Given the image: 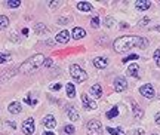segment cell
<instances>
[{
  "mask_svg": "<svg viewBox=\"0 0 160 135\" xmlns=\"http://www.w3.org/2000/svg\"><path fill=\"white\" fill-rule=\"evenodd\" d=\"M114 51L119 52V54H123V52L131 51L132 48H147L148 46V40L144 39V37H139V36H123V37H119L116 39L114 42Z\"/></svg>",
  "mask_w": 160,
  "mask_h": 135,
  "instance_id": "6da1fadb",
  "label": "cell"
},
{
  "mask_svg": "<svg viewBox=\"0 0 160 135\" xmlns=\"http://www.w3.org/2000/svg\"><path fill=\"white\" fill-rule=\"evenodd\" d=\"M43 64H45V56L42 55V54H37V55L28 58L27 61H24L22 64H21V67H19V71H21V73H25V74L33 73L36 70H39Z\"/></svg>",
  "mask_w": 160,
  "mask_h": 135,
  "instance_id": "7a4b0ae2",
  "label": "cell"
},
{
  "mask_svg": "<svg viewBox=\"0 0 160 135\" xmlns=\"http://www.w3.org/2000/svg\"><path fill=\"white\" fill-rule=\"evenodd\" d=\"M70 74H71V77H73L74 80H77L79 83L80 82H85V80L88 79L86 71L80 67V65H77V64H73V65L70 67Z\"/></svg>",
  "mask_w": 160,
  "mask_h": 135,
  "instance_id": "3957f363",
  "label": "cell"
},
{
  "mask_svg": "<svg viewBox=\"0 0 160 135\" xmlns=\"http://www.w3.org/2000/svg\"><path fill=\"white\" fill-rule=\"evenodd\" d=\"M86 129H88V135H102V125L99 120H91Z\"/></svg>",
  "mask_w": 160,
  "mask_h": 135,
  "instance_id": "277c9868",
  "label": "cell"
},
{
  "mask_svg": "<svg viewBox=\"0 0 160 135\" xmlns=\"http://www.w3.org/2000/svg\"><path fill=\"white\" fill-rule=\"evenodd\" d=\"M36 131V126H34V120L31 117H28L27 120H24L22 123V132L25 135H31L33 132Z\"/></svg>",
  "mask_w": 160,
  "mask_h": 135,
  "instance_id": "5b68a950",
  "label": "cell"
},
{
  "mask_svg": "<svg viewBox=\"0 0 160 135\" xmlns=\"http://www.w3.org/2000/svg\"><path fill=\"white\" fill-rule=\"evenodd\" d=\"M139 92H141V95L145 96V98H154V95H156V94H154V88H153L150 83L141 86V88H139Z\"/></svg>",
  "mask_w": 160,
  "mask_h": 135,
  "instance_id": "8992f818",
  "label": "cell"
},
{
  "mask_svg": "<svg viewBox=\"0 0 160 135\" xmlns=\"http://www.w3.org/2000/svg\"><path fill=\"white\" fill-rule=\"evenodd\" d=\"M82 102H83V107H85L86 110H95V108L98 107L97 102L92 101V100L86 95V94H83V95H82Z\"/></svg>",
  "mask_w": 160,
  "mask_h": 135,
  "instance_id": "52a82bcc",
  "label": "cell"
},
{
  "mask_svg": "<svg viewBox=\"0 0 160 135\" xmlns=\"http://www.w3.org/2000/svg\"><path fill=\"white\" fill-rule=\"evenodd\" d=\"M126 88H128V82H126L123 77H117V79L114 80V89L117 91V92H123Z\"/></svg>",
  "mask_w": 160,
  "mask_h": 135,
  "instance_id": "ba28073f",
  "label": "cell"
},
{
  "mask_svg": "<svg viewBox=\"0 0 160 135\" xmlns=\"http://www.w3.org/2000/svg\"><path fill=\"white\" fill-rule=\"evenodd\" d=\"M70 33L67 31V30H64V31H61V33H58L57 34V37H55V40H57L58 43H68V40H70Z\"/></svg>",
  "mask_w": 160,
  "mask_h": 135,
  "instance_id": "9c48e42d",
  "label": "cell"
},
{
  "mask_svg": "<svg viewBox=\"0 0 160 135\" xmlns=\"http://www.w3.org/2000/svg\"><path fill=\"white\" fill-rule=\"evenodd\" d=\"M107 64H108V60L104 58V56H97V58L93 60V65L97 68H105Z\"/></svg>",
  "mask_w": 160,
  "mask_h": 135,
  "instance_id": "30bf717a",
  "label": "cell"
},
{
  "mask_svg": "<svg viewBox=\"0 0 160 135\" xmlns=\"http://www.w3.org/2000/svg\"><path fill=\"white\" fill-rule=\"evenodd\" d=\"M42 123L45 125V128H55L57 126V119L53 117V116H46L43 120H42Z\"/></svg>",
  "mask_w": 160,
  "mask_h": 135,
  "instance_id": "8fae6325",
  "label": "cell"
},
{
  "mask_svg": "<svg viewBox=\"0 0 160 135\" xmlns=\"http://www.w3.org/2000/svg\"><path fill=\"white\" fill-rule=\"evenodd\" d=\"M138 11H147L150 9V6H151V2L150 0H138L137 3H135Z\"/></svg>",
  "mask_w": 160,
  "mask_h": 135,
  "instance_id": "7c38bea8",
  "label": "cell"
},
{
  "mask_svg": "<svg viewBox=\"0 0 160 135\" xmlns=\"http://www.w3.org/2000/svg\"><path fill=\"white\" fill-rule=\"evenodd\" d=\"M71 36H73V39H76V40H80V39H83L86 36V31L83 30V28H80V27H76L73 31H71Z\"/></svg>",
  "mask_w": 160,
  "mask_h": 135,
  "instance_id": "4fadbf2b",
  "label": "cell"
},
{
  "mask_svg": "<svg viewBox=\"0 0 160 135\" xmlns=\"http://www.w3.org/2000/svg\"><path fill=\"white\" fill-rule=\"evenodd\" d=\"M8 110H9V113H12V114H18V113H21L22 107H21L19 102H11L9 107H8Z\"/></svg>",
  "mask_w": 160,
  "mask_h": 135,
  "instance_id": "5bb4252c",
  "label": "cell"
},
{
  "mask_svg": "<svg viewBox=\"0 0 160 135\" xmlns=\"http://www.w3.org/2000/svg\"><path fill=\"white\" fill-rule=\"evenodd\" d=\"M91 95L95 96V98H101V95H102V88H101V85H93V86H92Z\"/></svg>",
  "mask_w": 160,
  "mask_h": 135,
  "instance_id": "9a60e30c",
  "label": "cell"
},
{
  "mask_svg": "<svg viewBox=\"0 0 160 135\" xmlns=\"http://www.w3.org/2000/svg\"><path fill=\"white\" fill-rule=\"evenodd\" d=\"M138 70H139V67H138L137 64H132V65L128 67V74H129V76H133V77H137V79H139V73H138Z\"/></svg>",
  "mask_w": 160,
  "mask_h": 135,
  "instance_id": "2e32d148",
  "label": "cell"
},
{
  "mask_svg": "<svg viewBox=\"0 0 160 135\" xmlns=\"http://www.w3.org/2000/svg\"><path fill=\"white\" fill-rule=\"evenodd\" d=\"M77 9H79V11H83V12H89V11H92V6H91V3H88V2H79V3H77Z\"/></svg>",
  "mask_w": 160,
  "mask_h": 135,
  "instance_id": "e0dca14e",
  "label": "cell"
},
{
  "mask_svg": "<svg viewBox=\"0 0 160 135\" xmlns=\"http://www.w3.org/2000/svg\"><path fill=\"white\" fill-rule=\"evenodd\" d=\"M132 110H133V114H135V117L141 119V117L144 116V112H142V110H141L139 107H138L137 102H132Z\"/></svg>",
  "mask_w": 160,
  "mask_h": 135,
  "instance_id": "ac0fdd59",
  "label": "cell"
},
{
  "mask_svg": "<svg viewBox=\"0 0 160 135\" xmlns=\"http://www.w3.org/2000/svg\"><path fill=\"white\" fill-rule=\"evenodd\" d=\"M65 91H67V95H68V98H74V96H76V89H74V85H73V83H67Z\"/></svg>",
  "mask_w": 160,
  "mask_h": 135,
  "instance_id": "d6986e66",
  "label": "cell"
},
{
  "mask_svg": "<svg viewBox=\"0 0 160 135\" xmlns=\"http://www.w3.org/2000/svg\"><path fill=\"white\" fill-rule=\"evenodd\" d=\"M34 31H36V34H46L48 33V28L45 27V24H36L34 25Z\"/></svg>",
  "mask_w": 160,
  "mask_h": 135,
  "instance_id": "ffe728a7",
  "label": "cell"
},
{
  "mask_svg": "<svg viewBox=\"0 0 160 135\" xmlns=\"http://www.w3.org/2000/svg\"><path fill=\"white\" fill-rule=\"evenodd\" d=\"M68 117L73 120V122H76V120H79V113H77V110L73 107L68 108Z\"/></svg>",
  "mask_w": 160,
  "mask_h": 135,
  "instance_id": "44dd1931",
  "label": "cell"
},
{
  "mask_svg": "<svg viewBox=\"0 0 160 135\" xmlns=\"http://www.w3.org/2000/svg\"><path fill=\"white\" fill-rule=\"evenodd\" d=\"M9 25V18L5 15H0V30H5Z\"/></svg>",
  "mask_w": 160,
  "mask_h": 135,
  "instance_id": "7402d4cb",
  "label": "cell"
},
{
  "mask_svg": "<svg viewBox=\"0 0 160 135\" xmlns=\"http://www.w3.org/2000/svg\"><path fill=\"white\" fill-rule=\"evenodd\" d=\"M107 131H108V134H111V135H126L120 128H111V126H108Z\"/></svg>",
  "mask_w": 160,
  "mask_h": 135,
  "instance_id": "603a6c76",
  "label": "cell"
},
{
  "mask_svg": "<svg viewBox=\"0 0 160 135\" xmlns=\"http://www.w3.org/2000/svg\"><path fill=\"white\" fill-rule=\"evenodd\" d=\"M117 114H119V108H117V107L114 106V107L111 108L110 112H107V117H108V119H114L116 116H117Z\"/></svg>",
  "mask_w": 160,
  "mask_h": 135,
  "instance_id": "cb8c5ba5",
  "label": "cell"
},
{
  "mask_svg": "<svg viewBox=\"0 0 160 135\" xmlns=\"http://www.w3.org/2000/svg\"><path fill=\"white\" fill-rule=\"evenodd\" d=\"M8 6L12 8V9H15V8H19V6H21V2H19V0H8Z\"/></svg>",
  "mask_w": 160,
  "mask_h": 135,
  "instance_id": "d4e9b609",
  "label": "cell"
},
{
  "mask_svg": "<svg viewBox=\"0 0 160 135\" xmlns=\"http://www.w3.org/2000/svg\"><path fill=\"white\" fill-rule=\"evenodd\" d=\"M64 134L73 135L74 134V126H73V125H67V126H64Z\"/></svg>",
  "mask_w": 160,
  "mask_h": 135,
  "instance_id": "484cf974",
  "label": "cell"
},
{
  "mask_svg": "<svg viewBox=\"0 0 160 135\" xmlns=\"http://www.w3.org/2000/svg\"><path fill=\"white\" fill-rule=\"evenodd\" d=\"M9 60H11V55H9V54H0V64L8 62Z\"/></svg>",
  "mask_w": 160,
  "mask_h": 135,
  "instance_id": "4316f807",
  "label": "cell"
},
{
  "mask_svg": "<svg viewBox=\"0 0 160 135\" xmlns=\"http://www.w3.org/2000/svg\"><path fill=\"white\" fill-rule=\"evenodd\" d=\"M99 24H101V23H99V18H98V17H93L91 19V25L93 28H98V27H99Z\"/></svg>",
  "mask_w": 160,
  "mask_h": 135,
  "instance_id": "83f0119b",
  "label": "cell"
},
{
  "mask_svg": "<svg viewBox=\"0 0 160 135\" xmlns=\"http://www.w3.org/2000/svg\"><path fill=\"white\" fill-rule=\"evenodd\" d=\"M154 60H156L157 67H160V49H156V52H154Z\"/></svg>",
  "mask_w": 160,
  "mask_h": 135,
  "instance_id": "f1b7e54d",
  "label": "cell"
},
{
  "mask_svg": "<svg viewBox=\"0 0 160 135\" xmlns=\"http://www.w3.org/2000/svg\"><path fill=\"white\" fill-rule=\"evenodd\" d=\"M138 58H139L138 55H135V54H132V55H129V56H125V58H123V62L132 61V60H138Z\"/></svg>",
  "mask_w": 160,
  "mask_h": 135,
  "instance_id": "f546056e",
  "label": "cell"
},
{
  "mask_svg": "<svg viewBox=\"0 0 160 135\" xmlns=\"http://www.w3.org/2000/svg\"><path fill=\"white\" fill-rule=\"evenodd\" d=\"M104 25H105V27H111V25H113V18H111V17H107V18H105Z\"/></svg>",
  "mask_w": 160,
  "mask_h": 135,
  "instance_id": "4dcf8cb0",
  "label": "cell"
},
{
  "mask_svg": "<svg viewBox=\"0 0 160 135\" xmlns=\"http://www.w3.org/2000/svg\"><path fill=\"white\" fill-rule=\"evenodd\" d=\"M51 89H52V91H59V89H61V85H59V83L51 85Z\"/></svg>",
  "mask_w": 160,
  "mask_h": 135,
  "instance_id": "1f68e13d",
  "label": "cell"
},
{
  "mask_svg": "<svg viewBox=\"0 0 160 135\" xmlns=\"http://www.w3.org/2000/svg\"><path fill=\"white\" fill-rule=\"evenodd\" d=\"M148 21H150V18H142V19H141V23H139V25H141V27H142V25H147Z\"/></svg>",
  "mask_w": 160,
  "mask_h": 135,
  "instance_id": "d6a6232c",
  "label": "cell"
},
{
  "mask_svg": "<svg viewBox=\"0 0 160 135\" xmlns=\"http://www.w3.org/2000/svg\"><path fill=\"white\" fill-rule=\"evenodd\" d=\"M43 65H45V67H51V65H52V61L49 60V58H46V60H45V64H43Z\"/></svg>",
  "mask_w": 160,
  "mask_h": 135,
  "instance_id": "836d02e7",
  "label": "cell"
},
{
  "mask_svg": "<svg viewBox=\"0 0 160 135\" xmlns=\"http://www.w3.org/2000/svg\"><path fill=\"white\" fill-rule=\"evenodd\" d=\"M67 23H70L67 18H59V21H58V24H67Z\"/></svg>",
  "mask_w": 160,
  "mask_h": 135,
  "instance_id": "e575fe53",
  "label": "cell"
},
{
  "mask_svg": "<svg viewBox=\"0 0 160 135\" xmlns=\"http://www.w3.org/2000/svg\"><path fill=\"white\" fill-rule=\"evenodd\" d=\"M133 134H135V135H144V131L142 129H137Z\"/></svg>",
  "mask_w": 160,
  "mask_h": 135,
  "instance_id": "d590c367",
  "label": "cell"
},
{
  "mask_svg": "<svg viewBox=\"0 0 160 135\" xmlns=\"http://www.w3.org/2000/svg\"><path fill=\"white\" fill-rule=\"evenodd\" d=\"M156 123L160 125V113H157V114H156Z\"/></svg>",
  "mask_w": 160,
  "mask_h": 135,
  "instance_id": "8d00e7d4",
  "label": "cell"
},
{
  "mask_svg": "<svg viewBox=\"0 0 160 135\" xmlns=\"http://www.w3.org/2000/svg\"><path fill=\"white\" fill-rule=\"evenodd\" d=\"M59 5V2H51V6L52 8H55V6H58Z\"/></svg>",
  "mask_w": 160,
  "mask_h": 135,
  "instance_id": "74e56055",
  "label": "cell"
},
{
  "mask_svg": "<svg viewBox=\"0 0 160 135\" xmlns=\"http://www.w3.org/2000/svg\"><path fill=\"white\" fill-rule=\"evenodd\" d=\"M22 34H24V36H28V28H24V30H22Z\"/></svg>",
  "mask_w": 160,
  "mask_h": 135,
  "instance_id": "f35d334b",
  "label": "cell"
},
{
  "mask_svg": "<svg viewBox=\"0 0 160 135\" xmlns=\"http://www.w3.org/2000/svg\"><path fill=\"white\" fill-rule=\"evenodd\" d=\"M43 135H55L53 132H49V131H46V132H43Z\"/></svg>",
  "mask_w": 160,
  "mask_h": 135,
  "instance_id": "ab89813d",
  "label": "cell"
},
{
  "mask_svg": "<svg viewBox=\"0 0 160 135\" xmlns=\"http://www.w3.org/2000/svg\"><path fill=\"white\" fill-rule=\"evenodd\" d=\"M156 30H157V31H160V25H157V27H156Z\"/></svg>",
  "mask_w": 160,
  "mask_h": 135,
  "instance_id": "60d3db41",
  "label": "cell"
},
{
  "mask_svg": "<svg viewBox=\"0 0 160 135\" xmlns=\"http://www.w3.org/2000/svg\"><path fill=\"white\" fill-rule=\"evenodd\" d=\"M151 135H157V134H151Z\"/></svg>",
  "mask_w": 160,
  "mask_h": 135,
  "instance_id": "b9f144b4",
  "label": "cell"
}]
</instances>
